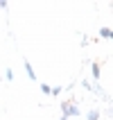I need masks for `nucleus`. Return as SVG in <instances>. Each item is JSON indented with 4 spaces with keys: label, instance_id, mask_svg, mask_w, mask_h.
Returning a JSON list of instances; mask_svg holds the SVG:
<instances>
[{
    "label": "nucleus",
    "instance_id": "obj_3",
    "mask_svg": "<svg viewBox=\"0 0 113 120\" xmlns=\"http://www.w3.org/2000/svg\"><path fill=\"white\" fill-rule=\"evenodd\" d=\"M91 70H93L95 79H100V64H91Z\"/></svg>",
    "mask_w": 113,
    "mask_h": 120
},
{
    "label": "nucleus",
    "instance_id": "obj_5",
    "mask_svg": "<svg viewBox=\"0 0 113 120\" xmlns=\"http://www.w3.org/2000/svg\"><path fill=\"white\" fill-rule=\"evenodd\" d=\"M86 120H100V111H88Z\"/></svg>",
    "mask_w": 113,
    "mask_h": 120
},
{
    "label": "nucleus",
    "instance_id": "obj_4",
    "mask_svg": "<svg viewBox=\"0 0 113 120\" xmlns=\"http://www.w3.org/2000/svg\"><path fill=\"white\" fill-rule=\"evenodd\" d=\"M100 36H102V39H111V36H113V32L109 30V27H104V30H100Z\"/></svg>",
    "mask_w": 113,
    "mask_h": 120
},
{
    "label": "nucleus",
    "instance_id": "obj_9",
    "mask_svg": "<svg viewBox=\"0 0 113 120\" xmlns=\"http://www.w3.org/2000/svg\"><path fill=\"white\" fill-rule=\"evenodd\" d=\"M61 120H68V118H63V116H61Z\"/></svg>",
    "mask_w": 113,
    "mask_h": 120
},
{
    "label": "nucleus",
    "instance_id": "obj_1",
    "mask_svg": "<svg viewBox=\"0 0 113 120\" xmlns=\"http://www.w3.org/2000/svg\"><path fill=\"white\" fill-rule=\"evenodd\" d=\"M61 116L63 118H73V116H79V109L70 104V102H61Z\"/></svg>",
    "mask_w": 113,
    "mask_h": 120
},
{
    "label": "nucleus",
    "instance_id": "obj_7",
    "mask_svg": "<svg viewBox=\"0 0 113 120\" xmlns=\"http://www.w3.org/2000/svg\"><path fill=\"white\" fill-rule=\"evenodd\" d=\"M5 77H7V82L14 79V70H11V68H7V70H5Z\"/></svg>",
    "mask_w": 113,
    "mask_h": 120
},
{
    "label": "nucleus",
    "instance_id": "obj_8",
    "mask_svg": "<svg viewBox=\"0 0 113 120\" xmlns=\"http://www.w3.org/2000/svg\"><path fill=\"white\" fill-rule=\"evenodd\" d=\"M50 95H61V88H59V86H54L52 91H50Z\"/></svg>",
    "mask_w": 113,
    "mask_h": 120
},
{
    "label": "nucleus",
    "instance_id": "obj_6",
    "mask_svg": "<svg viewBox=\"0 0 113 120\" xmlns=\"http://www.w3.org/2000/svg\"><path fill=\"white\" fill-rule=\"evenodd\" d=\"M50 91H52V86H47V84H41V93H43V95H50Z\"/></svg>",
    "mask_w": 113,
    "mask_h": 120
},
{
    "label": "nucleus",
    "instance_id": "obj_2",
    "mask_svg": "<svg viewBox=\"0 0 113 120\" xmlns=\"http://www.w3.org/2000/svg\"><path fill=\"white\" fill-rule=\"evenodd\" d=\"M23 66H25V73H27V77H29V79L34 82V79H36V73H34V68H32V64H29V61L25 59V61H23Z\"/></svg>",
    "mask_w": 113,
    "mask_h": 120
}]
</instances>
